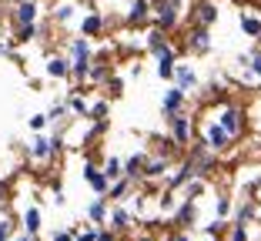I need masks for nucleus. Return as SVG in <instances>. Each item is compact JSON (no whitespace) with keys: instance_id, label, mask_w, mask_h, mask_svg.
Segmentation results:
<instances>
[{"instance_id":"f257e3e1","label":"nucleus","mask_w":261,"mask_h":241,"mask_svg":"<svg viewBox=\"0 0 261 241\" xmlns=\"http://www.w3.org/2000/svg\"><path fill=\"white\" fill-rule=\"evenodd\" d=\"M67 61H70V77L74 81H87V70H91V61H94V47H91V37H74L67 40Z\"/></svg>"},{"instance_id":"f03ea898","label":"nucleus","mask_w":261,"mask_h":241,"mask_svg":"<svg viewBox=\"0 0 261 241\" xmlns=\"http://www.w3.org/2000/svg\"><path fill=\"white\" fill-rule=\"evenodd\" d=\"M215 121L231 134V138H241V131H245V111H241L238 104H224V108L218 111Z\"/></svg>"},{"instance_id":"7ed1b4c3","label":"nucleus","mask_w":261,"mask_h":241,"mask_svg":"<svg viewBox=\"0 0 261 241\" xmlns=\"http://www.w3.org/2000/svg\"><path fill=\"white\" fill-rule=\"evenodd\" d=\"M221 20V7L215 0H191V23H201V27H215Z\"/></svg>"},{"instance_id":"20e7f679","label":"nucleus","mask_w":261,"mask_h":241,"mask_svg":"<svg viewBox=\"0 0 261 241\" xmlns=\"http://www.w3.org/2000/svg\"><path fill=\"white\" fill-rule=\"evenodd\" d=\"M168 127H171V138L177 141V148H188V144H191L194 121L185 114V111H177V114H171V117H168Z\"/></svg>"},{"instance_id":"39448f33","label":"nucleus","mask_w":261,"mask_h":241,"mask_svg":"<svg viewBox=\"0 0 261 241\" xmlns=\"http://www.w3.org/2000/svg\"><path fill=\"white\" fill-rule=\"evenodd\" d=\"M185 50H191V54H207V50H211V27L191 23L188 34H185Z\"/></svg>"},{"instance_id":"423d86ee","label":"nucleus","mask_w":261,"mask_h":241,"mask_svg":"<svg viewBox=\"0 0 261 241\" xmlns=\"http://www.w3.org/2000/svg\"><path fill=\"white\" fill-rule=\"evenodd\" d=\"M231 141H234V138H231V134L224 131L218 121H207V124H204V148H211L215 154L228 151V148H231Z\"/></svg>"},{"instance_id":"0eeeda50","label":"nucleus","mask_w":261,"mask_h":241,"mask_svg":"<svg viewBox=\"0 0 261 241\" xmlns=\"http://www.w3.org/2000/svg\"><path fill=\"white\" fill-rule=\"evenodd\" d=\"M10 20L14 23H37L40 20V4H34V0H14Z\"/></svg>"},{"instance_id":"6e6552de","label":"nucleus","mask_w":261,"mask_h":241,"mask_svg":"<svg viewBox=\"0 0 261 241\" xmlns=\"http://www.w3.org/2000/svg\"><path fill=\"white\" fill-rule=\"evenodd\" d=\"M124 20H127V27H144V23H151V0H130Z\"/></svg>"},{"instance_id":"1a4fd4ad","label":"nucleus","mask_w":261,"mask_h":241,"mask_svg":"<svg viewBox=\"0 0 261 241\" xmlns=\"http://www.w3.org/2000/svg\"><path fill=\"white\" fill-rule=\"evenodd\" d=\"M47 34V23L37 20V23H14V44H31V40L44 37Z\"/></svg>"},{"instance_id":"9d476101","label":"nucleus","mask_w":261,"mask_h":241,"mask_svg":"<svg viewBox=\"0 0 261 241\" xmlns=\"http://www.w3.org/2000/svg\"><path fill=\"white\" fill-rule=\"evenodd\" d=\"M84 181L94 188V191H97V195H104V198H108V188H111V181H108V174L100 171V168H97L94 161H87V164H84Z\"/></svg>"},{"instance_id":"9b49d317","label":"nucleus","mask_w":261,"mask_h":241,"mask_svg":"<svg viewBox=\"0 0 261 241\" xmlns=\"http://www.w3.org/2000/svg\"><path fill=\"white\" fill-rule=\"evenodd\" d=\"M104 27H108V20H104V14H97V10H87V14L81 17V34H84V37H100Z\"/></svg>"},{"instance_id":"f8f14e48","label":"nucleus","mask_w":261,"mask_h":241,"mask_svg":"<svg viewBox=\"0 0 261 241\" xmlns=\"http://www.w3.org/2000/svg\"><path fill=\"white\" fill-rule=\"evenodd\" d=\"M77 14V0H57L54 10H50V23H57V27H67L70 20H74Z\"/></svg>"},{"instance_id":"ddd939ff","label":"nucleus","mask_w":261,"mask_h":241,"mask_svg":"<svg viewBox=\"0 0 261 241\" xmlns=\"http://www.w3.org/2000/svg\"><path fill=\"white\" fill-rule=\"evenodd\" d=\"M185 104H188V94L181 91V87H171L168 94H164V101H161V111H164V117H171V114H177V111H185Z\"/></svg>"},{"instance_id":"4468645a","label":"nucleus","mask_w":261,"mask_h":241,"mask_svg":"<svg viewBox=\"0 0 261 241\" xmlns=\"http://www.w3.org/2000/svg\"><path fill=\"white\" fill-rule=\"evenodd\" d=\"M174 84L185 94L194 91V87H198V70H194L191 64H174Z\"/></svg>"},{"instance_id":"2eb2a0df","label":"nucleus","mask_w":261,"mask_h":241,"mask_svg":"<svg viewBox=\"0 0 261 241\" xmlns=\"http://www.w3.org/2000/svg\"><path fill=\"white\" fill-rule=\"evenodd\" d=\"M198 218V204L191 201V198H185V201L174 208V215H171V221H174V228H188L191 221Z\"/></svg>"},{"instance_id":"dca6fc26","label":"nucleus","mask_w":261,"mask_h":241,"mask_svg":"<svg viewBox=\"0 0 261 241\" xmlns=\"http://www.w3.org/2000/svg\"><path fill=\"white\" fill-rule=\"evenodd\" d=\"M44 74L50 81H67L70 77V61L67 57H57V54H50L47 57V67H44Z\"/></svg>"},{"instance_id":"f3484780","label":"nucleus","mask_w":261,"mask_h":241,"mask_svg":"<svg viewBox=\"0 0 261 241\" xmlns=\"http://www.w3.org/2000/svg\"><path fill=\"white\" fill-rule=\"evenodd\" d=\"M108 211H111V201L104 195H97L87 204V221H91V225H108Z\"/></svg>"},{"instance_id":"a211bd4d","label":"nucleus","mask_w":261,"mask_h":241,"mask_svg":"<svg viewBox=\"0 0 261 241\" xmlns=\"http://www.w3.org/2000/svg\"><path fill=\"white\" fill-rule=\"evenodd\" d=\"M31 157L34 161H50L54 157V144H50V138L44 131H37V138L31 141Z\"/></svg>"},{"instance_id":"6ab92c4d","label":"nucleus","mask_w":261,"mask_h":241,"mask_svg":"<svg viewBox=\"0 0 261 241\" xmlns=\"http://www.w3.org/2000/svg\"><path fill=\"white\" fill-rule=\"evenodd\" d=\"M108 77H111V64H108V54H100L97 61H91L87 84H108Z\"/></svg>"},{"instance_id":"aec40b11","label":"nucleus","mask_w":261,"mask_h":241,"mask_svg":"<svg viewBox=\"0 0 261 241\" xmlns=\"http://www.w3.org/2000/svg\"><path fill=\"white\" fill-rule=\"evenodd\" d=\"M130 221H134V215H130L127 208H121V204L108 211V228H114L117 234H124V231H127V228H130Z\"/></svg>"},{"instance_id":"412c9836","label":"nucleus","mask_w":261,"mask_h":241,"mask_svg":"<svg viewBox=\"0 0 261 241\" xmlns=\"http://www.w3.org/2000/svg\"><path fill=\"white\" fill-rule=\"evenodd\" d=\"M168 157H161V154H158V157H147V161H144V171H141V178H144V181H158V178H164V171H168Z\"/></svg>"},{"instance_id":"4be33fe9","label":"nucleus","mask_w":261,"mask_h":241,"mask_svg":"<svg viewBox=\"0 0 261 241\" xmlns=\"http://www.w3.org/2000/svg\"><path fill=\"white\" fill-rule=\"evenodd\" d=\"M144 161H147V154H144V151L130 154L127 161H124V178H130L134 184H138V181H141V171H144Z\"/></svg>"},{"instance_id":"5701e85b","label":"nucleus","mask_w":261,"mask_h":241,"mask_svg":"<svg viewBox=\"0 0 261 241\" xmlns=\"http://www.w3.org/2000/svg\"><path fill=\"white\" fill-rule=\"evenodd\" d=\"M191 178H194V168H191V161H185V164H181V168H177V171L168 178V191H177V188H185Z\"/></svg>"},{"instance_id":"b1692460","label":"nucleus","mask_w":261,"mask_h":241,"mask_svg":"<svg viewBox=\"0 0 261 241\" xmlns=\"http://www.w3.org/2000/svg\"><path fill=\"white\" fill-rule=\"evenodd\" d=\"M241 31H245L248 37H254V40L261 37V14L258 10H245V14H241Z\"/></svg>"},{"instance_id":"393cba45","label":"nucleus","mask_w":261,"mask_h":241,"mask_svg":"<svg viewBox=\"0 0 261 241\" xmlns=\"http://www.w3.org/2000/svg\"><path fill=\"white\" fill-rule=\"evenodd\" d=\"M40 228H44V215H40V208H27V211H23V231L37 238Z\"/></svg>"},{"instance_id":"a878e982","label":"nucleus","mask_w":261,"mask_h":241,"mask_svg":"<svg viewBox=\"0 0 261 241\" xmlns=\"http://www.w3.org/2000/svg\"><path fill=\"white\" fill-rule=\"evenodd\" d=\"M130 188H134V181H130V178L111 181V188H108V201H121V198H127V195H130Z\"/></svg>"},{"instance_id":"bb28decb","label":"nucleus","mask_w":261,"mask_h":241,"mask_svg":"<svg viewBox=\"0 0 261 241\" xmlns=\"http://www.w3.org/2000/svg\"><path fill=\"white\" fill-rule=\"evenodd\" d=\"M100 171L108 174V181H117V178H124V161H117V157H108Z\"/></svg>"},{"instance_id":"cd10ccee","label":"nucleus","mask_w":261,"mask_h":241,"mask_svg":"<svg viewBox=\"0 0 261 241\" xmlns=\"http://www.w3.org/2000/svg\"><path fill=\"white\" fill-rule=\"evenodd\" d=\"M204 191H207V181H204V178H198V174H194V178L185 184V195L191 198V201H194V198H201Z\"/></svg>"},{"instance_id":"c85d7f7f","label":"nucleus","mask_w":261,"mask_h":241,"mask_svg":"<svg viewBox=\"0 0 261 241\" xmlns=\"http://www.w3.org/2000/svg\"><path fill=\"white\" fill-rule=\"evenodd\" d=\"M67 108L74 111V114L87 117V108H91V104H87V101H84V97H81V94H77V91H70V94H67Z\"/></svg>"},{"instance_id":"c756f323","label":"nucleus","mask_w":261,"mask_h":241,"mask_svg":"<svg viewBox=\"0 0 261 241\" xmlns=\"http://www.w3.org/2000/svg\"><path fill=\"white\" fill-rule=\"evenodd\" d=\"M228 241H248V225L245 221H234V225H228Z\"/></svg>"},{"instance_id":"7c9ffc66","label":"nucleus","mask_w":261,"mask_h":241,"mask_svg":"<svg viewBox=\"0 0 261 241\" xmlns=\"http://www.w3.org/2000/svg\"><path fill=\"white\" fill-rule=\"evenodd\" d=\"M108 111H111L108 101H94L91 108H87V117H91V121H104V117H108Z\"/></svg>"},{"instance_id":"2f4dec72","label":"nucleus","mask_w":261,"mask_h":241,"mask_svg":"<svg viewBox=\"0 0 261 241\" xmlns=\"http://www.w3.org/2000/svg\"><path fill=\"white\" fill-rule=\"evenodd\" d=\"M204 231H207V238H218V234H224V231H228V221H224V218H215L211 225L204 228Z\"/></svg>"},{"instance_id":"473e14b6","label":"nucleus","mask_w":261,"mask_h":241,"mask_svg":"<svg viewBox=\"0 0 261 241\" xmlns=\"http://www.w3.org/2000/svg\"><path fill=\"white\" fill-rule=\"evenodd\" d=\"M254 215H258V204H254V201H248V204H241V208H238V221H245V225L254 218Z\"/></svg>"},{"instance_id":"72a5a7b5","label":"nucleus","mask_w":261,"mask_h":241,"mask_svg":"<svg viewBox=\"0 0 261 241\" xmlns=\"http://www.w3.org/2000/svg\"><path fill=\"white\" fill-rule=\"evenodd\" d=\"M27 124H31V131H34V134H37V131H44V127H47V124H50V117H47V114H44V111H40V114H34V117H31V121H27Z\"/></svg>"},{"instance_id":"f704fd0d","label":"nucleus","mask_w":261,"mask_h":241,"mask_svg":"<svg viewBox=\"0 0 261 241\" xmlns=\"http://www.w3.org/2000/svg\"><path fill=\"white\" fill-rule=\"evenodd\" d=\"M215 215L228 221V215H231V201H228V198H218V201H215Z\"/></svg>"},{"instance_id":"c9c22d12","label":"nucleus","mask_w":261,"mask_h":241,"mask_svg":"<svg viewBox=\"0 0 261 241\" xmlns=\"http://www.w3.org/2000/svg\"><path fill=\"white\" fill-rule=\"evenodd\" d=\"M74 234H77V228H61V231L50 234V241H74Z\"/></svg>"},{"instance_id":"e433bc0d","label":"nucleus","mask_w":261,"mask_h":241,"mask_svg":"<svg viewBox=\"0 0 261 241\" xmlns=\"http://www.w3.org/2000/svg\"><path fill=\"white\" fill-rule=\"evenodd\" d=\"M108 91H111V94L117 97V94L124 91V77H117V74H111V77H108Z\"/></svg>"},{"instance_id":"4c0bfd02","label":"nucleus","mask_w":261,"mask_h":241,"mask_svg":"<svg viewBox=\"0 0 261 241\" xmlns=\"http://www.w3.org/2000/svg\"><path fill=\"white\" fill-rule=\"evenodd\" d=\"M74 241H97V225L87 228V231H81V234H74Z\"/></svg>"},{"instance_id":"58836bf2","label":"nucleus","mask_w":261,"mask_h":241,"mask_svg":"<svg viewBox=\"0 0 261 241\" xmlns=\"http://www.w3.org/2000/svg\"><path fill=\"white\" fill-rule=\"evenodd\" d=\"M10 234H14V228H10V218H4V221H0V241H7Z\"/></svg>"},{"instance_id":"ea45409f","label":"nucleus","mask_w":261,"mask_h":241,"mask_svg":"<svg viewBox=\"0 0 261 241\" xmlns=\"http://www.w3.org/2000/svg\"><path fill=\"white\" fill-rule=\"evenodd\" d=\"M168 241H188V231H185V228H181V231H174V234H171Z\"/></svg>"},{"instance_id":"a19ab883","label":"nucleus","mask_w":261,"mask_h":241,"mask_svg":"<svg viewBox=\"0 0 261 241\" xmlns=\"http://www.w3.org/2000/svg\"><path fill=\"white\" fill-rule=\"evenodd\" d=\"M0 54H4V57H10V54H14V44H0Z\"/></svg>"},{"instance_id":"79ce46f5","label":"nucleus","mask_w":261,"mask_h":241,"mask_svg":"<svg viewBox=\"0 0 261 241\" xmlns=\"http://www.w3.org/2000/svg\"><path fill=\"white\" fill-rule=\"evenodd\" d=\"M14 241H37V238H34V234H27V231H23V234H17Z\"/></svg>"},{"instance_id":"37998d69","label":"nucleus","mask_w":261,"mask_h":241,"mask_svg":"<svg viewBox=\"0 0 261 241\" xmlns=\"http://www.w3.org/2000/svg\"><path fill=\"white\" fill-rule=\"evenodd\" d=\"M141 241H154V238H141Z\"/></svg>"},{"instance_id":"c03bdc74","label":"nucleus","mask_w":261,"mask_h":241,"mask_svg":"<svg viewBox=\"0 0 261 241\" xmlns=\"http://www.w3.org/2000/svg\"><path fill=\"white\" fill-rule=\"evenodd\" d=\"M34 4H44V0H34Z\"/></svg>"},{"instance_id":"a18cd8bd","label":"nucleus","mask_w":261,"mask_h":241,"mask_svg":"<svg viewBox=\"0 0 261 241\" xmlns=\"http://www.w3.org/2000/svg\"><path fill=\"white\" fill-rule=\"evenodd\" d=\"M211 241H218V238H211Z\"/></svg>"},{"instance_id":"49530a36","label":"nucleus","mask_w":261,"mask_h":241,"mask_svg":"<svg viewBox=\"0 0 261 241\" xmlns=\"http://www.w3.org/2000/svg\"><path fill=\"white\" fill-rule=\"evenodd\" d=\"M258 40H261V37H258ZM258 50H261V47H258Z\"/></svg>"}]
</instances>
